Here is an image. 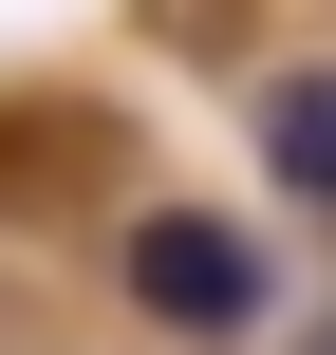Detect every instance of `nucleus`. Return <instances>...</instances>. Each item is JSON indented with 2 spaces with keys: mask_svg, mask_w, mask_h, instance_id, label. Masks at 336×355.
<instances>
[{
  "mask_svg": "<svg viewBox=\"0 0 336 355\" xmlns=\"http://www.w3.org/2000/svg\"><path fill=\"white\" fill-rule=\"evenodd\" d=\"M262 168H281L299 206H336V56H299V75L262 94Z\"/></svg>",
  "mask_w": 336,
  "mask_h": 355,
  "instance_id": "f03ea898",
  "label": "nucleus"
},
{
  "mask_svg": "<svg viewBox=\"0 0 336 355\" xmlns=\"http://www.w3.org/2000/svg\"><path fill=\"white\" fill-rule=\"evenodd\" d=\"M131 300H150L168 337H262V300H281V243H243L224 206H150V225H131Z\"/></svg>",
  "mask_w": 336,
  "mask_h": 355,
  "instance_id": "f257e3e1",
  "label": "nucleus"
},
{
  "mask_svg": "<svg viewBox=\"0 0 336 355\" xmlns=\"http://www.w3.org/2000/svg\"><path fill=\"white\" fill-rule=\"evenodd\" d=\"M318 355H336V337H318Z\"/></svg>",
  "mask_w": 336,
  "mask_h": 355,
  "instance_id": "7ed1b4c3",
  "label": "nucleus"
}]
</instances>
